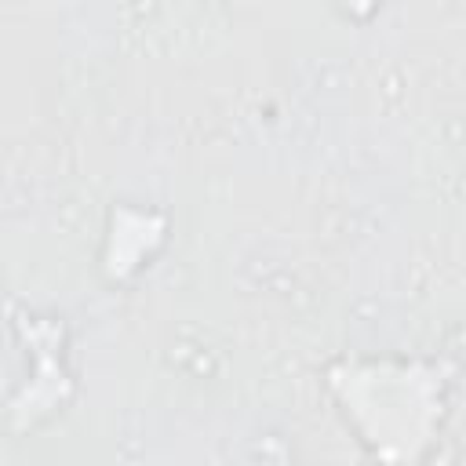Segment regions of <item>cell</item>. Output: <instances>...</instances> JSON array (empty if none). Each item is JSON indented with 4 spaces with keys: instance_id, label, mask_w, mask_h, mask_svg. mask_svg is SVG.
<instances>
[{
    "instance_id": "1",
    "label": "cell",
    "mask_w": 466,
    "mask_h": 466,
    "mask_svg": "<svg viewBox=\"0 0 466 466\" xmlns=\"http://www.w3.org/2000/svg\"><path fill=\"white\" fill-rule=\"evenodd\" d=\"M346 419L360 430V441L386 459L390 441H400L397 455H411L415 441L433 430L437 371L419 364H335L328 371Z\"/></svg>"
}]
</instances>
